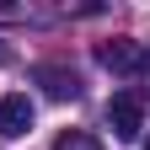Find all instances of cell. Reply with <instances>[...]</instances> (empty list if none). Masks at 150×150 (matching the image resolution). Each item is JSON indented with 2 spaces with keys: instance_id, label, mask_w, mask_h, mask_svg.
<instances>
[{
  "instance_id": "obj_1",
  "label": "cell",
  "mask_w": 150,
  "mask_h": 150,
  "mask_svg": "<svg viewBox=\"0 0 150 150\" xmlns=\"http://www.w3.org/2000/svg\"><path fill=\"white\" fill-rule=\"evenodd\" d=\"M102 70L123 75V81H139V75H150V43H134V38H112V43H102Z\"/></svg>"
},
{
  "instance_id": "obj_2",
  "label": "cell",
  "mask_w": 150,
  "mask_h": 150,
  "mask_svg": "<svg viewBox=\"0 0 150 150\" xmlns=\"http://www.w3.org/2000/svg\"><path fill=\"white\" fill-rule=\"evenodd\" d=\"M145 102H150V97H145L139 86H129V91H118V97L107 102V123H112L118 139H134L139 129H145Z\"/></svg>"
},
{
  "instance_id": "obj_3",
  "label": "cell",
  "mask_w": 150,
  "mask_h": 150,
  "mask_svg": "<svg viewBox=\"0 0 150 150\" xmlns=\"http://www.w3.org/2000/svg\"><path fill=\"white\" fill-rule=\"evenodd\" d=\"M32 81L43 86L54 102H70V97H81V75H75L70 64H32Z\"/></svg>"
},
{
  "instance_id": "obj_4",
  "label": "cell",
  "mask_w": 150,
  "mask_h": 150,
  "mask_svg": "<svg viewBox=\"0 0 150 150\" xmlns=\"http://www.w3.org/2000/svg\"><path fill=\"white\" fill-rule=\"evenodd\" d=\"M32 118H38V112H32V102L22 97V91H6V97H0V134H6V139L27 134Z\"/></svg>"
},
{
  "instance_id": "obj_5",
  "label": "cell",
  "mask_w": 150,
  "mask_h": 150,
  "mask_svg": "<svg viewBox=\"0 0 150 150\" xmlns=\"http://www.w3.org/2000/svg\"><path fill=\"white\" fill-rule=\"evenodd\" d=\"M54 150H102V139L86 134V129H64V134L54 139Z\"/></svg>"
},
{
  "instance_id": "obj_6",
  "label": "cell",
  "mask_w": 150,
  "mask_h": 150,
  "mask_svg": "<svg viewBox=\"0 0 150 150\" xmlns=\"http://www.w3.org/2000/svg\"><path fill=\"white\" fill-rule=\"evenodd\" d=\"M145 150H150V134H145Z\"/></svg>"
}]
</instances>
